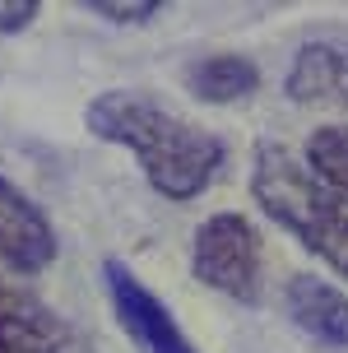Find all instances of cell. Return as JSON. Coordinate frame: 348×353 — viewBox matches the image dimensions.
<instances>
[{
	"label": "cell",
	"instance_id": "obj_4",
	"mask_svg": "<svg viewBox=\"0 0 348 353\" xmlns=\"http://www.w3.org/2000/svg\"><path fill=\"white\" fill-rule=\"evenodd\" d=\"M103 283L107 298H112V312L121 321V330L130 335L139 353H200L186 339V330L176 325V316L158 302V293L139 279L125 261H103Z\"/></svg>",
	"mask_w": 348,
	"mask_h": 353
},
{
	"label": "cell",
	"instance_id": "obj_12",
	"mask_svg": "<svg viewBox=\"0 0 348 353\" xmlns=\"http://www.w3.org/2000/svg\"><path fill=\"white\" fill-rule=\"evenodd\" d=\"M37 14H42L37 0H0V33H23Z\"/></svg>",
	"mask_w": 348,
	"mask_h": 353
},
{
	"label": "cell",
	"instance_id": "obj_7",
	"mask_svg": "<svg viewBox=\"0 0 348 353\" xmlns=\"http://www.w3.org/2000/svg\"><path fill=\"white\" fill-rule=\"evenodd\" d=\"M283 312L302 335L330 353H348V298L320 274H293L283 283Z\"/></svg>",
	"mask_w": 348,
	"mask_h": 353
},
{
	"label": "cell",
	"instance_id": "obj_10",
	"mask_svg": "<svg viewBox=\"0 0 348 353\" xmlns=\"http://www.w3.org/2000/svg\"><path fill=\"white\" fill-rule=\"evenodd\" d=\"M302 163H307L325 186L348 195V125H320V130H311Z\"/></svg>",
	"mask_w": 348,
	"mask_h": 353
},
{
	"label": "cell",
	"instance_id": "obj_3",
	"mask_svg": "<svg viewBox=\"0 0 348 353\" xmlns=\"http://www.w3.org/2000/svg\"><path fill=\"white\" fill-rule=\"evenodd\" d=\"M260 265H265V251H260V232H256L251 219L223 210L195 228L191 274L205 288L256 307L260 302Z\"/></svg>",
	"mask_w": 348,
	"mask_h": 353
},
{
	"label": "cell",
	"instance_id": "obj_6",
	"mask_svg": "<svg viewBox=\"0 0 348 353\" xmlns=\"http://www.w3.org/2000/svg\"><path fill=\"white\" fill-rule=\"evenodd\" d=\"M74 330L28 288L0 279V353H74Z\"/></svg>",
	"mask_w": 348,
	"mask_h": 353
},
{
	"label": "cell",
	"instance_id": "obj_2",
	"mask_svg": "<svg viewBox=\"0 0 348 353\" xmlns=\"http://www.w3.org/2000/svg\"><path fill=\"white\" fill-rule=\"evenodd\" d=\"M251 200L307 251L348 274V195L325 186L288 144L260 140L251 154Z\"/></svg>",
	"mask_w": 348,
	"mask_h": 353
},
{
	"label": "cell",
	"instance_id": "obj_11",
	"mask_svg": "<svg viewBox=\"0 0 348 353\" xmlns=\"http://www.w3.org/2000/svg\"><path fill=\"white\" fill-rule=\"evenodd\" d=\"M88 14H103L112 23H149L154 14H163V0H135V5H116V0H84Z\"/></svg>",
	"mask_w": 348,
	"mask_h": 353
},
{
	"label": "cell",
	"instance_id": "obj_5",
	"mask_svg": "<svg viewBox=\"0 0 348 353\" xmlns=\"http://www.w3.org/2000/svg\"><path fill=\"white\" fill-rule=\"evenodd\" d=\"M56 261V228L47 210L10 176H0V270L42 274Z\"/></svg>",
	"mask_w": 348,
	"mask_h": 353
},
{
	"label": "cell",
	"instance_id": "obj_9",
	"mask_svg": "<svg viewBox=\"0 0 348 353\" xmlns=\"http://www.w3.org/2000/svg\"><path fill=\"white\" fill-rule=\"evenodd\" d=\"M186 88L191 98L200 103H214V107H227V103H242L260 88V65L251 56H237V52H214V56H200L186 65Z\"/></svg>",
	"mask_w": 348,
	"mask_h": 353
},
{
	"label": "cell",
	"instance_id": "obj_1",
	"mask_svg": "<svg viewBox=\"0 0 348 353\" xmlns=\"http://www.w3.org/2000/svg\"><path fill=\"white\" fill-rule=\"evenodd\" d=\"M84 125L98 140L130 149L144 168V176H149V186L158 195L176 200V205L209 191V181L227 163V144L218 135L181 121V117L163 112L158 103L139 98V93H125V88L98 93L84 107Z\"/></svg>",
	"mask_w": 348,
	"mask_h": 353
},
{
	"label": "cell",
	"instance_id": "obj_8",
	"mask_svg": "<svg viewBox=\"0 0 348 353\" xmlns=\"http://www.w3.org/2000/svg\"><path fill=\"white\" fill-rule=\"evenodd\" d=\"M283 88L293 103H348V42H307L288 65Z\"/></svg>",
	"mask_w": 348,
	"mask_h": 353
}]
</instances>
